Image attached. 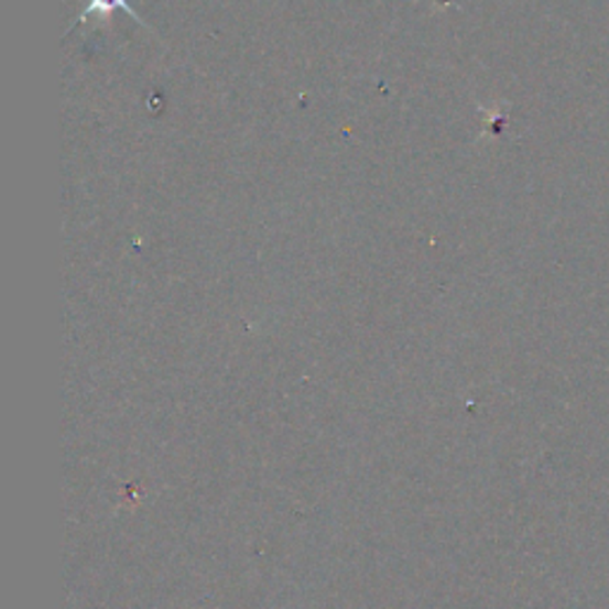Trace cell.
<instances>
[{
  "label": "cell",
  "instance_id": "obj_1",
  "mask_svg": "<svg viewBox=\"0 0 609 609\" xmlns=\"http://www.w3.org/2000/svg\"><path fill=\"white\" fill-rule=\"evenodd\" d=\"M117 8L124 10L129 14V18L141 22V18H139L137 12H133V8L127 3V0H91V6H88V10L81 14V20L91 18V14H96V18H100V20H108Z\"/></svg>",
  "mask_w": 609,
  "mask_h": 609
}]
</instances>
